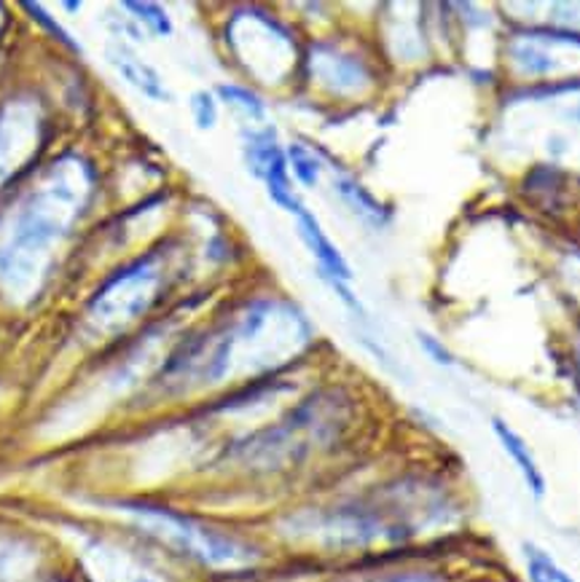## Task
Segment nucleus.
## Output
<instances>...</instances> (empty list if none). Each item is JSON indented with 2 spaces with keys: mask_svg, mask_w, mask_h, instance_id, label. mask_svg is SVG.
I'll return each mask as SVG.
<instances>
[{
  "mask_svg": "<svg viewBox=\"0 0 580 582\" xmlns=\"http://www.w3.org/2000/svg\"><path fill=\"white\" fill-rule=\"evenodd\" d=\"M124 9L132 11V17L140 19V22H143L151 32H157V36H170V32H172L170 17H167L164 11L159 9V6H153V3H124Z\"/></svg>",
  "mask_w": 580,
  "mask_h": 582,
  "instance_id": "nucleus-11",
  "label": "nucleus"
},
{
  "mask_svg": "<svg viewBox=\"0 0 580 582\" xmlns=\"http://www.w3.org/2000/svg\"><path fill=\"white\" fill-rule=\"evenodd\" d=\"M218 94H221L223 100L229 102V106L242 108V111L248 113L250 119L263 121V116H267V111H263V102L258 100V97H256L253 92H250V89L234 87V83H223V87L218 89Z\"/></svg>",
  "mask_w": 580,
  "mask_h": 582,
  "instance_id": "nucleus-10",
  "label": "nucleus"
},
{
  "mask_svg": "<svg viewBox=\"0 0 580 582\" xmlns=\"http://www.w3.org/2000/svg\"><path fill=\"white\" fill-rule=\"evenodd\" d=\"M108 57H111V64L119 70L121 79H124L127 83H132L138 92H143L146 97H151V100H157V102L170 100V92L164 89V83H161L157 70H153L151 64H146L140 57H134L132 51L124 47H111L108 49Z\"/></svg>",
  "mask_w": 580,
  "mask_h": 582,
  "instance_id": "nucleus-6",
  "label": "nucleus"
},
{
  "mask_svg": "<svg viewBox=\"0 0 580 582\" xmlns=\"http://www.w3.org/2000/svg\"><path fill=\"white\" fill-rule=\"evenodd\" d=\"M524 559H527V574H530V582H576L570 572H564V569L559 566L546 551H540V548L524 545Z\"/></svg>",
  "mask_w": 580,
  "mask_h": 582,
  "instance_id": "nucleus-8",
  "label": "nucleus"
},
{
  "mask_svg": "<svg viewBox=\"0 0 580 582\" xmlns=\"http://www.w3.org/2000/svg\"><path fill=\"white\" fill-rule=\"evenodd\" d=\"M28 9H30V11H36V19H41V22H43V24H47V28H49V30H54V36H57V38H60V41H64V43H68V47H73V41H70V38H68V36H64V30H62V28H57V24H54V22H51V19L47 17V11H43V9H38V6H28Z\"/></svg>",
  "mask_w": 580,
  "mask_h": 582,
  "instance_id": "nucleus-14",
  "label": "nucleus"
},
{
  "mask_svg": "<svg viewBox=\"0 0 580 582\" xmlns=\"http://www.w3.org/2000/svg\"><path fill=\"white\" fill-rule=\"evenodd\" d=\"M157 284L159 274L148 263L127 269L124 274L111 280L108 288L100 290V295L92 303V312L106 322L132 320V317H138L140 309L151 303Z\"/></svg>",
  "mask_w": 580,
  "mask_h": 582,
  "instance_id": "nucleus-3",
  "label": "nucleus"
},
{
  "mask_svg": "<svg viewBox=\"0 0 580 582\" xmlns=\"http://www.w3.org/2000/svg\"><path fill=\"white\" fill-rule=\"evenodd\" d=\"M191 116L199 129H212L218 121V102L210 92H197L191 97Z\"/></svg>",
  "mask_w": 580,
  "mask_h": 582,
  "instance_id": "nucleus-12",
  "label": "nucleus"
},
{
  "mask_svg": "<svg viewBox=\"0 0 580 582\" xmlns=\"http://www.w3.org/2000/svg\"><path fill=\"white\" fill-rule=\"evenodd\" d=\"M492 432H494V438H498L500 449L506 451L508 459L513 462V468L521 475V481H524V486L530 489V494L534 496V500H543L546 475H543V470H540L538 459H534L532 449L527 445L524 438H521L511 424L502 422V419H492Z\"/></svg>",
  "mask_w": 580,
  "mask_h": 582,
  "instance_id": "nucleus-5",
  "label": "nucleus"
},
{
  "mask_svg": "<svg viewBox=\"0 0 580 582\" xmlns=\"http://www.w3.org/2000/svg\"><path fill=\"white\" fill-rule=\"evenodd\" d=\"M140 515L148 519V523L157 532L164 534V540H170L180 551L208 561V564H237V561L248 559V551H244L240 542L229 540V536L218 532H210V529L199 526V523L183 519V515L153 508H143Z\"/></svg>",
  "mask_w": 580,
  "mask_h": 582,
  "instance_id": "nucleus-1",
  "label": "nucleus"
},
{
  "mask_svg": "<svg viewBox=\"0 0 580 582\" xmlns=\"http://www.w3.org/2000/svg\"><path fill=\"white\" fill-rule=\"evenodd\" d=\"M286 157H288V170L293 172V178L299 180L301 185H307V189H312L320 178V159L314 157L307 146H299V142L288 148Z\"/></svg>",
  "mask_w": 580,
  "mask_h": 582,
  "instance_id": "nucleus-9",
  "label": "nucleus"
},
{
  "mask_svg": "<svg viewBox=\"0 0 580 582\" xmlns=\"http://www.w3.org/2000/svg\"><path fill=\"white\" fill-rule=\"evenodd\" d=\"M406 582H411V580H406Z\"/></svg>",
  "mask_w": 580,
  "mask_h": 582,
  "instance_id": "nucleus-15",
  "label": "nucleus"
},
{
  "mask_svg": "<svg viewBox=\"0 0 580 582\" xmlns=\"http://www.w3.org/2000/svg\"><path fill=\"white\" fill-rule=\"evenodd\" d=\"M337 193L341 199H344V204L350 207V210L354 212V215L363 218L366 223L371 225H384L387 221H390V212H387V207L379 202L377 197H373L371 191H366L363 185L354 183L352 178H337Z\"/></svg>",
  "mask_w": 580,
  "mask_h": 582,
  "instance_id": "nucleus-7",
  "label": "nucleus"
},
{
  "mask_svg": "<svg viewBox=\"0 0 580 582\" xmlns=\"http://www.w3.org/2000/svg\"><path fill=\"white\" fill-rule=\"evenodd\" d=\"M244 161H248V170L253 172L258 180L267 183L269 197H272L277 207L293 212V215L301 210V202L296 199L293 185H290L288 157L286 151L277 146L272 129L244 134Z\"/></svg>",
  "mask_w": 580,
  "mask_h": 582,
  "instance_id": "nucleus-2",
  "label": "nucleus"
},
{
  "mask_svg": "<svg viewBox=\"0 0 580 582\" xmlns=\"http://www.w3.org/2000/svg\"><path fill=\"white\" fill-rule=\"evenodd\" d=\"M296 221H299L301 239H304L309 252H312L314 261H318L320 274L331 277V280H339V282H350L352 280L350 263L344 261V255L337 250V244H333L331 239H328L326 231L320 229L318 218L301 207V210L296 212Z\"/></svg>",
  "mask_w": 580,
  "mask_h": 582,
  "instance_id": "nucleus-4",
  "label": "nucleus"
},
{
  "mask_svg": "<svg viewBox=\"0 0 580 582\" xmlns=\"http://www.w3.org/2000/svg\"><path fill=\"white\" fill-rule=\"evenodd\" d=\"M419 347H422V352L428 354V358L433 362H438V365H443V368L454 365V358H451V352L441 344V341L436 339V335L419 333Z\"/></svg>",
  "mask_w": 580,
  "mask_h": 582,
  "instance_id": "nucleus-13",
  "label": "nucleus"
}]
</instances>
